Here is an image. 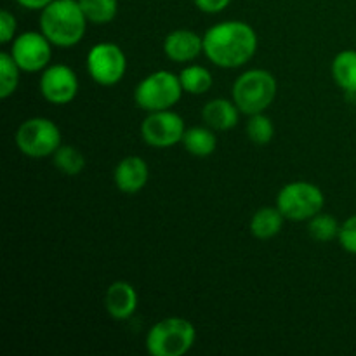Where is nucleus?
<instances>
[{"label": "nucleus", "mask_w": 356, "mask_h": 356, "mask_svg": "<svg viewBox=\"0 0 356 356\" xmlns=\"http://www.w3.org/2000/svg\"><path fill=\"white\" fill-rule=\"evenodd\" d=\"M183 86L179 75L169 70H156L146 75L134 89L136 106L146 113L172 110L183 97Z\"/></svg>", "instance_id": "nucleus-5"}, {"label": "nucleus", "mask_w": 356, "mask_h": 356, "mask_svg": "<svg viewBox=\"0 0 356 356\" xmlns=\"http://www.w3.org/2000/svg\"><path fill=\"white\" fill-rule=\"evenodd\" d=\"M195 6L205 14H219L232 3V0H193Z\"/></svg>", "instance_id": "nucleus-27"}, {"label": "nucleus", "mask_w": 356, "mask_h": 356, "mask_svg": "<svg viewBox=\"0 0 356 356\" xmlns=\"http://www.w3.org/2000/svg\"><path fill=\"white\" fill-rule=\"evenodd\" d=\"M87 73L103 87H113L127 73V56L115 42H97L89 49L86 58Z\"/></svg>", "instance_id": "nucleus-8"}, {"label": "nucleus", "mask_w": 356, "mask_h": 356, "mask_svg": "<svg viewBox=\"0 0 356 356\" xmlns=\"http://www.w3.org/2000/svg\"><path fill=\"white\" fill-rule=\"evenodd\" d=\"M277 205L284 218L292 222H308L325 207V195L309 181H291L277 195Z\"/></svg>", "instance_id": "nucleus-6"}, {"label": "nucleus", "mask_w": 356, "mask_h": 356, "mask_svg": "<svg viewBox=\"0 0 356 356\" xmlns=\"http://www.w3.org/2000/svg\"><path fill=\"white\" fill-rule=\"evenodd\" d=\"M38 89L47 103L65 106L72 103L79 94V76L75 70L70 68L65 63H54L42 72Z\"/></svg>", "instance_id": "nucleus-11"}, {"label": "nucleus", "mask_w": 356, "mask_h": 356, "mask_svg": "<svg viewBox=\"0 0 356 356\" xmlns=\"http://www.w3.org/2000/svg\"><path fill=\"white\" fill-rule=\"evenodd\" d=\"M339 228L341 225L337 222V219L334 218L332 214H327V212L323 211L308 221V235L312 236L315 242L320 243L337 240V236H339Z\"/></svg>", "instance_id": "nucleus-23"}, {"label": "nucleus", "mask_w": 356, "mask_h": 356, "mask_svg": "<svg viewBox=\"0 0 356 356\" xmlns=\"http://www.w3.org/2000/svg\"><path fill=\"white\" fill-rule=\"evenodd\" d=\"M149 167L145 159L138 155H129L117 163L113 170L115 186L120 193L136 195L148 184Z\"/></svg>", "instance_id": "nucleus-13"}, {"label": "nucleus", "mask_w": 356, "mask_h": 356, "mask_svg": "<svg viewBox=\"0 0 356 356\" xmlns=\"http://www.w3.org/2000/svg\"><path fill=\"white\" fill-rule=\"evenodd\" d=\"M83 14L90 24H103L111 23L118 14L117 0H79Z\"/></svg>", "instance_id": "nucleus-21"}, {"label": "nucleus", "mask_w": 356, "mask_h": 356, "mask_svg": "<svg viewBox=\"0 0 356 356\" xmlns=\"http://www.w3.org/2000/svg\"><path fill=\"white\" fill-rule=\"evenodd\" d=\"M21 80V68L16 65L10 52H0V99H9L17 90Z\"/></svg>", "instance_id": "nucleus-22"}, {"label": "nucleus", "mask_w": 356, "mask_h": 356, "mask_svg": "<svg viewBox=\"0 0 356 356\" xmlns=\"http://www.w3.org/2000/svg\"><path fill=\"white\" fill-rule=\"evenodd\" d=\"M245 134L254 145L264 146L273 141L275 138V124L266 111L256 115H249V120L245 124Z\"/></svg>", "instance_id": "nucleus-24"}, {"label": "nucleus", "mask_w": 356, "mask_h": 356, "mask_svg": "<svg viewBox=\"0 0 356 356\" xmlns=\"http://www.w3.org/2000/svg\"><path fill=\"white\" fill-rule=\"evenodd\" d=\"M10 56L24 73H42L52 59V42L38 31H23L10 42Z\"/></svg>", "instance_id": "nucleus-10"}, {"label": "nucleus", "mask_w": 356, "mask_h": 356, "mask_svg": "<svg viewBox=\"0 0 356 356\" xmlns=\"http://www.w3.org/2000/svg\"><path fill=\"white\" fill-rule=\"evenodd\" d=\"M163 54L174 63H191L204 54V35L179 28L167 33L163 38Z\"/></svg>", "instance_id": "nucleus-12"}, {"label": "nucleus", "mask_w": 356, "mask_h": 356, "mask_svg": "<svg viewBox=\"0 0 356 356\" xmlns=\"http://www.w3.org/2000/svg\"><path fill=\"white\" fill-rule=\"evenodd\" d=\"M86 14L75 0H52L40 10L38 26L56 47H75L87 31Z\"/></svg>", "instance_id": "nucleus-2"}, {"label": "nucleus", "mask_w": 356, "mask_h": 356, "mask_svg": "<svg viewBox=\"0 0 356 356\" xmlns=\"http://www.w3.org/2000/svg\"><path fill=\"white\" fill-rule=\"evenodd\" d=\"M23 9L28 10H42L44 7H47L52 0H16Z\"/></svg>", "instance_id": "nucleus-28"}, {"label": "nucleus", "mask_w": 356, "mask_h": 356, "mask_svg": "<svg viewBox=\"0 0 356 356\" xmlns=\"http://www.w3.org/2000/svg\"><path fill=\"white\" fill-rule=\"evenodd\" d=\"M17 149L30 159H47L63 145L61 131L47 117H31L17 127L14 136Z\"/></svg>", "instance_id": "nucleus-7"}, {"label": "nucleus", "mask_w": 356, "mask_h": 356, "mask_svg": "<svg viewBox=\"0 0 356 356\" xmlns=\"http://www.w3.org/2000/svg\"><path fill=\"white\" fill-rule=\"evenodd\" d=\"M278 82L264 68H250L236 76L232 87V99L243 115L263 113L277 99Z\"/></svg>", "instance_id": "nucleus-3"}, {"label": "nucleus", "mask_w": 356, "mask_h": 356, "mask_svg": "<svg viewBox=\"0 0 356 356\" xmlns=\"http://www.w3.org/2000/svg\"><path fill=\"white\" fill-rule=\"evenodd\" d=\"M75 2H79V0H75Z\"/></svg>", "instance_id": "nucleus-29"}, {"label": "nucleus", "mask_w": 356, "mask_h": 356, "mask_svg": "<svg viewBox=\"0 0 356 356\" xmlns=\"http://www.w3.org/2000/svg\"><path fill=\"white\" fill-rule=\"evenodd\" d=\"M337 242L348 254L356 256V214L350 216L346 221L341 222Z\"/></svg>", "instance_id": "nucleus-25"}, {"label": "nucleus", "mask_w": 356, "mask_h": 356, "mask_svg": "<svg viewBox=\"0 0 356 356\" xmlns=\"http://www.w3.org/2000/svg\"><path fill=\"white\" fill-rule=\"evenodd\" d=\"M177 75H179L184 92L193 94V96H202V94L209 92L212 83H214L212 73L209 72V68H205L202 65L184 66Z\"/></svg>", "instance_id": "nucleus-19"}, {"label": "nucleus", "mask_w": 356, "mask_h": 356, "mask_svg": "<svg viewBox=\"0 0 356 356\" xmlns=\"http://www.w3.org/2000/svg\"><path fill=\"white\" fill-rule=\"evenodd\" d=\"M139 298L134 285L125 280H117L104 292V309L110 318L117 322H125L132 318L138 309Z\"/></svg>", "instance_id": "nucleus-14"}, {"label": "nucleus", "mask_w": 356, "mask_h": 356, "mask_svg": "<svg viewBox=\"0 0 356 356\" xmlns=\"http://www.w3.org/2000/svg\"><path fill=\"white\" fill-rule=\"evenodd\" d=\"M141 138L152 148H172L183 143L186 125L183 117L174 110L152 111L141 122Z\"/></svg>", "instance_id": "nucleus-9"}, {"label": "nucleus", "mask_w": 356, "mask_h": 356, "mask_svg": "<svg viewBox=\"0 0 356 356\" xmlns=\"http://www.w3.org/2000/svg\"><path fill=\"white\" fill-rule=\"evenodd\" d=\"M259 38L245 21H222L204 33V54L218 68L236 70L256 56Z\"/></svg>", "instance_id": "nucleus-1"}, {"label": "nucleus", "mask_w": 356, "mask_h": 356, "mask_svg": "<svg viewBox=\"0 0 356 356\" xmlns=\"http://www.w3.org/2000/svg\"><path fill=\"white\" fill-rule=\"evenodd\" d=\"M330 72L339 89L356 96V51L346 49V51L337 52L336 58L332 59Z\"/></svg>", "instance_id": "nucleus-18"}, {"label": "nucleus", "mask_w": 356, "mask_h": 356, "mask_svg": "<svg viewBox=\"0 0 356 356\" xmlns=\"http://www.w3.org/2000/svg\"><path fill=\"white\" fill-rule=\"evenodd\" d=\"M51 159L56 169L65 174V176L75 177L86 169V156L76 146L61 145Z\"/></svg>", "instance_id": "nucleus-20"}, {"label": "nucleus", "mask_w": 356, "mask_h": 356, "mask_svg": "<svg viewBox=\"0 0 356 356\" xmlns=\"http://www.w3.org/2000/svg\"><path fill=\"white\" fill-rule=\"evenodd\" d=\"M183 146L190 155L205 159L218 149V136H216V131H212L207 125H197V127L186 129Z\"/></svg>", "instance_id": "nucleus-17"}, {"label": "nucleus", "mask_w": 356, "mask_h": 356, "mask_svg": "<svg viewBox=\"0 0 356 356\" xmlns=\"http://www.w3.org/2000/svg\"><path fill=\"white\" fill-rule=\"evenodd\" d=\"M285 221L287 219L284 218L277 205L275 207H261L250 218V235L257 240H271L282 232Z\"/></svg>", "instance_id": "nucleus-16"}, {"label": "nucleus", "mask_w": 356, "mask_h": 356, "mask_svg": "<svg viewBox=\"0 0 356 356\" xmlns=\"http://www.w3.org/2000/svg\"><path fill=\"white\" fill-rule=\"evenodd\" d=\"M16 30H17V21L10 10L3 9L0 13V44H9L16 38Z\"/></svg>", "instance_id": "nucleus-26"}, {"label": "nucleus", "mask_w": 356, "mask_h": 356, "mask_svg": "<svg viewBox=\"0 0 356 356\" xmlns=\"http://www.w3.org/2000/svg\"><path fill=\"white\" fill-rule=\"evenodd\" d=\"M238 106L233 99H225V97H214L207 101L202 108V120L207 127L216 132H226L236 127L240 120Z\"/></svg>", "instance_id": "nucleus-15"}, {"label": "nucleus", "mask_w": 356, "mask_h": 356, "mask_svg": "<svg viewBox=\"0 0 356 356\" xmlns=\"http://www.w3.org/2000/svg\"><path fill=\"white\" fill-rule=\"evenodd\" d=\"M197 343V329L181 316H167L149 327L145 346L152 356H184Z\"/></svg>", "instance_id": "nucleus-4"}]
</instances>
